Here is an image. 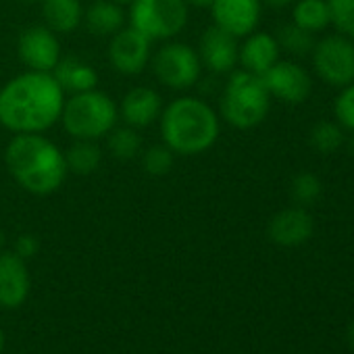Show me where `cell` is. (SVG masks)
I'll return each mask as SVG.
<instances>
[{
    "label": "cell",
    "mask_w": 354,
    "mask_h": 354,
    "mask_svg": "<svg viewBox=\"0 0 354 354\" xmlns=\"http://www.w3.org/2000/svg\"><path fill=\"white\" fill-rule=\"evenodd\" d=\"M84 26L94 36H115L127 26V11L113 0H94L84 11Z\"/></svg>",
    "instance_id": "obj_19"
},
{
    "label": "cell",
    "mask_w": 354,
    "mask_h": 354,
    "mask_svg": "<svg viewBox=\"0 0 354 354\" xmlns=\"http://www.w3.org/2000/svg\"><path fill=\"white\" fill-rule=\"evenodd\" d=\"M106 148L115 158L131 160L142 152V138H140L138 129H133L125 123L123 125L117 123L106 136Z\"/></svg>",
    "instance_id": "obj_23"
},
{
    "label": "cell",
    "mask_w": 354,
    "mask_h": 354,
    "mask_svg": "<svg viewBox=\"0 0 354 354\" xmlns=\"http://www.w3.org/2000/svg\"><path fill=\"white\" fill-rule=\"evenodd\" d=\"M150 63L154 77L175 92L194 88L203 75V61L198 57V50L186 42L167 40L152 55Z\"/></svg>",
    "instance_id": "obj_7"
},
{
    "label": "cell",
    "mask_w": 354,
    "mask_h": 354,
    "mask_svg": "<svg viewBox=\"0 0 354 354\" xmlns=\"http://www.w3.org/2000/svg\"><path fill=\"white\" fill-rule=\"evenodd\" d=\"M65 160L69 173L86 177L98 171L102 162V148L96 140H73L65 150Z\"/></svg>",
    "instance_id": "obj_21"
},
{
    "label": "cell",
    "mask_w": 354,
    "mask_h": 354,
    "mask_svg": "<svg viewBox=\"0 0 354 354\" xmlns=\"http://www.w3.org/2000/svg\"><path fill=\"white\" fill-rule=\"evenodd\" d=\"M308 142L310 146L321 152V154H331L335 152L337 148H342L344 144V131H342V125L339 123H333V121H319L310 133H308Z\"/></svg>",
    "instance_id": "obj_24"
},
{
    "label": "cell",
    "mask_w": 354,
    "mask_h": 354,
    "mask_svg": "<svg viewBox=\"0 0 354 354\" xmlns=\"http://www.w3.org/2000/svg\"><path fill=\"white\" fill-rule=\"evenodd\" d=\"M348 150H350V154L354 156V131H352V136H350V140H348Z\"/></svg>",
    "instance_id": "obj_36"
},
{
    "label": "cell",
    "mask_w": 354,
    "mask_h": 354,
    "mask_svg": "<svg viewBox=\"0 0 354 354\" xmlns=\"http://www.w3.org/2000/svg\"><path fill=\"white\" fill-rule=\"evenodd\" d=\"M53 75L63 88V92L69 96L94 90L98 86L96 69L80 57H61V61L53 69Z\"/></svg>",
    "instance_id": "obj_18"
},
{
    "label": "cell",
    "mask_w": 354,
    "mask_h": 354,
    "mask_svg": "<svg viewBox=\"0 0 354 354\" xmlns=\"http://www.w3.org/2000/svg\"><path fill=\"white\" fill-rule=\"evenodd\" d=\"M32 279L26 261L11 252L0 250V306L17 308L30 296Z\"/></svg>",
    "instance_id": "obj_14"
},
{
    "label": "cell",
    "mask_w": 354,
    "mask_h": 354,
    "mask_svg": "<svg viewBox=\"0 0 354 354\" xmlns=\"http://www.w3.org/2000/svg\"><path fill=\"white\" fill-rule=\"evenodd\" d=\"M292 17H294L292 24H296L298 28L310 34L323 32L331 24L327 0H296Z\"/></svg>",
    "instance_id": "obj_22"
},
{
    "label": "cell",
    "mask_w": 354,
    "mask_h": 354,
    "mask_svg": "<svg viewBox=\"0 0 354 354\" xmlns=\"http://www.w3.org/2000/svg\"><path fill=\"white\" fill-rule=\"evenodd\" d=\"M277 61H279V44L275 36L267 32H252L244 38V44L240 46V57H238V63L242 65V69L254 75H263Z\"/></svg>",
    "instance_id": "obj_17"
},
{
    "label": "cell",
    "mask_w": 354,
    "mask_h": 354,
    "mask_svg": "<svg viewBox=\"0 0 354 354\" xmlns=\"http://www.w3.org/2000/svg\"><path fill=\"white\" fill-rule=\"evenodd\" d=\"M162 98L154 88L138 86L131 88L119 102V117L133 129H144L158 121L162 113Z\"/></svg>",
    "instance_id": "obj_15"
},
{
    "label": "cell",
    "mask_w": 354,
    "mask_h": 354,
    "mask_svg": "<svg viewBox=\"0 0 354 354\" xmlns=\"http://www.w3.org/2000/svg\"><path fill=\"white\" fill-rule=\"evenodd\" d=\"M158 129L162 144L173 154L198 156L217 144L221 121L209 102L196 96H180L162 106Z\"/></svg>",
    "instance_id": "obj_3"
},
{
    "label": "cell",
    "mask_w": 354,
    "mask_h": 354,
    "mask_svg": "<svg viewBox=\"0 0 354 354\" xmlns=\"http://www.w3.org/2000/svg\"><path fill=\"white\" fill-rule=\"evenodd\" d=\"M271 98H279L288 104L304 102L313 92V82L306 69L294 61H277L267 73L261 75Z\"/></svg>",
    "instance_id": "obj_11"
},
{
    "label": "cell",
    "mask_w": 354,
    "mask_h": 354,
    "mask_svg": "<svg viewBox=\"0 0 354 354\" xmlns=\"http://www.w3.org/2000/svg\"><path fill=\"white\" fill-rule=\"evenodd\" d=\"M329 7V21L335 30L354 40V0H327Z\"/></svg>",
    "instance_id": "obj_27"
},
{
    "label": "cell",
    "mask_w": 354,
    "mask_h": 354,
    "mask_svg": "<svg viewBox=\"0 0 354 354\" xmlns=\"http://www.w3.org/2000/svg\"><path fill=\"white\" fill-rule=\"evenodd\" d=\"M17 57L30 71L53 73L61 61V42L46 26H30L17 40Z\"/></svg>",
    "instance_id": "obj_10"
},
{
    "label": "cell",
    "mask_w": 354,
    "mask_h": 354,
    "mask_svg": "<svg viewBox=\"0 0 354 354\" xmlns=\"http://www.w3.org/2000/svg\"><path fill=\"white\" fill-rule=\"evenodd\" d=\"M3 246H5V234H3V230H0V250H3Z\"/></svg>",
    "instance_id": "obj_37"
},
{
    "label": "cell",
    "mask_w": 354,
    "mask_h": 354,
    "mask_svg": "<svg viewBox=\"0 0 354 354\" xmlns=\"http://www.w3.org/2000/svg\"><path fill=\"white\" fill-rule=\"evenodd\" d=\"M313 65L319 77L333 86L344 88L354 82V44L346 36H327L315 42Z\"/></svg>",
    "instance_id": "obj_8"
},
{
    "label": "cell",
    "mask_w": 354,
    "mask_h": 354,
    "mask_svg": "<svg viewBox=\"0 0 354 354\" xmlns=\"http://www.w3.org/2000/svg\"><path fill=\"white\" fill-rule=\"evenodd\" d=\"M275 40H277L279 48H283V50H288V53H292L296 57H304V55L313 53V48H315L313 34L298 28L296 24H288V26L279 28Z\"/></svg>",
    "instance_id": "obj_25"
},
{
    "label": "cell",
    "mask_w": 354,
    "mask_h": 354,
    "mask_svg": "<svg viewBox=\"0 0 354 354\" xmlns=\"http://www.w3.org/2000/svg\"><path fill=\"white\" fill-rule=\"evenodd\" d=\"M323 192V184L321 180L315 175V173H298L294 180H292V186H290V196L292 201L298 205V207H308L313 205Z\"/></svg>",
    "instance_id": "obj_26"
},
{
    "label": "cell",
    "mask_w": 354,
    "mask_h": 354,
    "mask_svg": "<svg viewBox=\"0 0 354 354\" xmlns=\"http://www.w3.org/2000/svg\"><path fill=\"white\" fill-rule=\"evenodd\" d=\"M261 11V0H215L211 5L215 26L236 38H246L248 34L257 32Z\"/></svg>",
    "instance_id": "obj_12"
},
{
    "label": "cell",
    "mask_w": 354,
    "mask_h": 354,
    "mask_svg": "<svg viewBox=\"0 0 354 354\" xmlns=\"http://www.w3.org/2000/svg\"><path fill=\"white\" fill-rule=\"evenodd\" d=\"M65 98L53 73L28 69L0 88V125L11 133H44L61 121Z\"/></svg>",
    "instance_id": "obj_1"
},
{
    "label": "cell",
    "mask_w": 354,
    "mask_h": 354,
    "mask_svg": "<svg viewBox=\"0 0 354 354\" xmlns=\"http://www.w3.org/2000/svg\"><path fill=\"white\" fill-rule=\"evenodd\" d=\"M261 3H265V5L271 7V9H286V7H290L292 3H296V0H261Z\"/></svg>",
    "instance_id": "obj_31"
},
{
    "label": "cell",
    "mask_w": 354,
    "mask_h": 354,
    "mask_svg": "<svg viewBox=\"0 0 354 354\" xmlns=\"http://www.w3.org/2000/svg\"><path fill=\"white\" fill-rule=\"evenodd\" d=\"M333 113L342 127L354 131V82L342 88L339 96L335 98Z\"/></svg>",
    "instance_id": "obj_29"
},
{
    "label": "cell",
    "mask_w": 354,
    "mask_h": 354,
    "mask_svg": "<svg viewBox=\"0 0 354 354\" xmlns=\"http://www.w3.org/2000/svg\"><path fill=\"white\" fill-rule=\"evenodd\" d=\"M190 19L186 0H133L127 7V26L150 42H167L180 36Z\"/></svg>",
    "instance_id": "obj_6"
},
{
    "label": "cell",
    "mask_w": 354,
    "mask_h": 354,
    "mask_svg": "<svg viewBox=\"0 0 354 354\" xmlns=\"http://www.w3.org/2000/svg\"><path fill=\"white\" fill-rule=\"evenodd\" d=\"M173 160H175V154L165 144L150 146L142 152V167L148 175H154V177L167 175L173 167Z\"/></svg>",
    "instance_id": "obj_28"
},
{
    "label": "cell",
    "mask_w": 354,
    "mask_h": 354,
    "mask_svg": "<svg viewBox=\"0 0 354 354\" xmlns=\"http://www.w3.org/2000/svg\"><path fill=\"white\" fill-rule=\"evenodd\" d=\"M113 3H117L119 7H123V9H127L131 3H133V0H113Z\"/></svg>",
    "instance_id": "obj_34"
},
{
    "label": "cell",
    "mask_w": 354,
    "mask_h": 354,
    "mask_svg": "<svg viewBox=\"0 0 354 354\" xmlns=\"http://www.w3.org/2000/svg\"><path fill=\"white\" fill-rule=\"evenodd\" d=\"M5 165L15 184L34 196L55 194L69 175L65 150L44 133H15L5 148Z\"/></svg>",
    "instance_id": "obj_2"
},
{
    "label": "cell",
    "mask_w": 354,
    "mask_h": 354,
    "mask_svg": "<svg viewBox=\"0 0 354 354\" xmlns=\"http://www.w3.org/2000/svg\"><path fill=\"white\" fill-rule=\"evenodd\" d=\"M198 57L203 61V67H207L213 73H232L238 65L240 57V44L238 38L227 34L225 30L213 26L209 28L198 44Z\"/></svg>",
    "instance_id": "obj_13"
},
{
    "label": "cell",
    "mask_w": 354,
    "mask_h": 354,
    "mask_svg": "<svg viewBox=\"0 0 354 354\" xmlns=\"http://www.w3.org/2000/svg\"><path fill=\"white\" fill-rule=\"evenodd\" d=\"M3 350H5V331L0 327V354H3Z\"/></svg>",
    "instance_id": "obj_35"
},
{
    "label": "cell",
    "mask_w": 354,
    "mask_h": 354,
    "mask_svg": "<svg viewBox=\"0 0 354 354\" xmlns=\"http://www.w3.org/2000/svg\"><path fill=\"white\" fill-rule=\"evenodd\" d=\"M38 250H40V242H38V238L32 236V234H21V236L15 240V246H13V252L19 254L24 261L36 257Z\"/></svg>",
    "instance_id": "obj_30"
},
{
    "label": "cell",
    "mask_w": 354,
    "mask_h": 354,
    "mask_svg": "<svg viewBox=\"0 0 354 354\" xmlns=\"http://www.w3.org/2000/svg\"><path fill=\"white\" fill-rule=\"evenodd\" d=\"M269 109L271 94L263 77L246 69H234L221 94V119L236 129H252L267 119Z\"/></svg>",
    "instance_id": "obj_4"
},
{
    "label": "cell",
    "mask_w": 354,
    "mask_h": 354,
    "mask_svg": "<svg viewBox=\"0 0 354 354\" xmlns=\"http://www.w3.org/2000/svg\"><path fill=\"white\" fill-rule=\"evenodd\" d=\"M348 344L352 346V350H354V321L348 325Z\"/></svg>",
    "instance_id": "obj_33"
},
{
    "label": "cell",
    "mask_w": 354,
    "mask_h": 354,
    "mask_svg": "<svg viewBox=\"0 0 354 354\" xmlns=\"http://www.w3.org/2000/svg\"><path fill=\"white\" fill-rule=\"evenodd\" d=\"M188 7H196V9H211V5L215 0H186Z\"/></svg>",
    "instance_id": "obj_32"
},
{
    "label": "cell",
    "mask_w": 354,
    "mask_h": 354,
    "mask_svg": "<svg viewBox=\"0 0 354 354\" xmlns=\"http://www.w3.org/2000/svg\"><path fill=\"white\" fill-rule=\"evenodd\" d=\"M44 26L55 34H71L84 24L82 0H42Z\"/></svg>",
    "instance_id": "obj_20"
},
{
    "label": "cell",
    "mask_w": 354,
    "mask_h": 354,
    "mask_svg": "<svg viewBox=\"0 0 354 354\" xmlns=\"http://www.w3.org/2000/svg\"><path fill=\"white\" fill-rule=\"evenodd\" d=\"M61 123L73 140L100 142L119 123V104L98 88L71 94L65 98Z\"/></svg>",
    "instance_id": "obj_5"
},
{
    "label": "cell",
    "mask_w": 354,
    "mask_h": 354,
    "mask_svg": "<svg viewBox=\"0 0 354 354\" xmlns=\"http://www.w3.org/2000/svg\"><path fill=\"white\" fill-rule=\"evenodd\" d=\"M315 232V223L310 213L304 207H290L273 215L269 221V238L286 248L304 244Z\"/></svg>",
    "instance_id": "obj_16"
},
{
    "label": "cell",
    "mask_w": 354,
    "mask_h": 354,
    "mask_svg": "<svg viewBox=\"0 0 354 354\" xmlns=\"http://www.w3.org/2000/svg\"><path fill=\"white\" fill-rule=\"evenodd\" d=\"M152 59V42L138 30L125 26L109 42V63L121 75H140Z\"/></svg>",
    "instance_id": "obj_9"
}]
</instances>
